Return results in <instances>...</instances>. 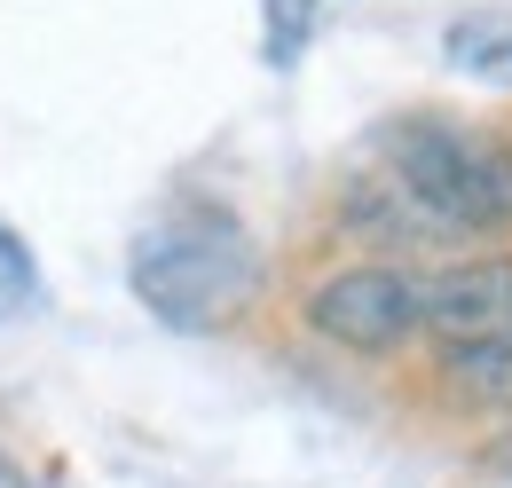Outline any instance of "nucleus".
I'll return each mask as SVG.
<instances>
[{
    "instance_id": "f257e3e1",
    "label": "nucleus",
    "mask_w": 512,
    "mask_h": 488,
    "mask_svg": "<svg viewBox=\"0 0 512 488\" xmlns=\"http://www.w3.org/2000/svg\"><path fill=\"white\" fill-rule=\"evenodd\" d=\"M127 276H134V300L166 331H197V339L245 331L260 315V300H268V252L221 205L150 221L127 252Z\"/></svg>"
},
{
    "instance_id": "1a4fd4ad",
    "label": "nucleus",
    "mask_w": 512,
    "mask_h": 488,
    "mask_svg": "<svg viewBox=\"0 0 512 488\" xmlns=\"http://www.w3.org/2000/svg\"><path fill=\"white\" fill-rule=\"evenodd\" d=\"M481 465H489V473H512V418L489 433V441H481Z\"/></svg>"
},
{
    "instance_id": "f03ea898",
    "label": "nucleus",
    "mask_w": 512,
    "mask_h": 488,
    "mask_svg": "<svg viewBox=\"0 0 512 488\" xmlns=\"http://www.w3.org/2000/svg\"><path fill=\"white\" fill-rule=\"evenodd\" d=\"M371 158L402 182L442 244H505L512 237V142L457 111H394L371 134Z\"/></svg>"
},
{
    "instance_id": "39448f33",
    "label": "nucleus",
    "mask_w": 512,
    "mask_h": 488,
    "mask_svg": "<svg viewBox=\"0 0 512 488\" xmlns=\"http://www.w3.org/2000/svg\"><path fill=\"white\" fill-rule=\"evenodd\" d=\"M426 355V402L449 418H512V339H465V347H418Z\"/></svg>"
},
{
    "instance_id": "0eeeda50",
    "label": "nucleus",
    "mask_w": 512,
    "mask_h": 488,
    "mask_svg": "<svg viewBox=\"0 0 512 488\" xmlns=\"http://www.w3.org/2000/svg\"><path fill=\"white\" fill-rule=\"evenodd\" d=\"M268 8V63H292L308 48V24H316V0H260Z\"/></svg>"
},
{
    "instance_id": "6e6552de",
    "label": "nucleus",
    "mask_w": 512,
    "mask_h": 488,
    "mask_svg": "<svg viewBox=\"0 0 512 488\" xmlns=\"http://www.w3.org/2000/svg\"><path fill=\"white\" fill-rule=\"evenodd\" d=\"M8 300H32V252L0 229V307Z\"/></svg>"
},
{
    "instance_id": "423d86ee",
    "label": "nucleus",
    "mask_w": 512,
    "mask_h": 488,
    "mask_svg": "<svg viewBox=\"0 0 512 488\" xmlns=\"http://www.w3.org/2000/svg\"><path fill=\"white\" fill-rule=\"evenodd\" d=\"M449 63L481 87H512V16H457L449 24Z\"/></svg>"
},
{
    "instance_id": "7ed1b4c3",
    "label": "nucleus",
    "mask_w": 512,
    "mask_h": 488,
    "mask_svg": "<svg viewBox=\"0 0 512 488\" xmlns=\"http://www.w3.org/2000/svg\"><path fill=\"white\" fill-rule=\"evenodd\" d=\"M426 284H434V268L402 260V252H347L300 284V323L331 355L402 363L426 347Z\"/></svg>"
},
{
    "instance_id": "20e7f679",
    "label": "nucleus",
    "mask_w": 512,
    "mask_h": 488,
    "mask_svg": "<svg viewBox=\"0 0 512 488\" xmlns=\"http://www.w3.org/2000/svg\"><path fill=\"white\" fill-rule=\"evenodd\" d=\"M465 339H512V244H473L426 284V347Z\"/></svg>"
}]
</instances>
